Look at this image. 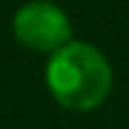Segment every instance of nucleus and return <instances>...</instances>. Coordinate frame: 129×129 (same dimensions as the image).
Listing matches in <instances>:
<instances>
[{
  "mask_svg": "<svg viewBox=\"0 0 129 129\" xmlns=\"http://www.w3.org/2000/svg\"><path fill=\"white\" fill-rule=\"evenodd\" d=\"M53 100L69 111H95L113 90V69L95 45L71 40L55 50L45 69Z\"/></svg>",
  "mask_w": 129,
  "mask_h": 129,
  "instance_id": "nucleus-1",
  "label": "nucleus"
},
{
  "mask_svg": "<svg viewBox=\"0 0 129 129\" xmlns=\"http://www.w3.org/2000/svg\"><path fill=\"white\" fill-rule=\"evenodd\" d=\"M71 19L50 0H29L13 13V37L34 53H55L71 42Z\"/></svg>",
  "mask_w": 129,
  "mask_h": 129,
  "instance_id": "nucleus-2",
  "label": "nucleus"
}]
</instances>
